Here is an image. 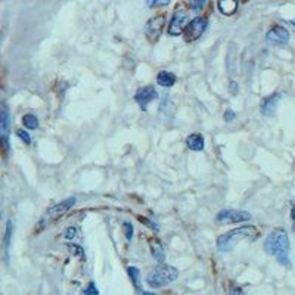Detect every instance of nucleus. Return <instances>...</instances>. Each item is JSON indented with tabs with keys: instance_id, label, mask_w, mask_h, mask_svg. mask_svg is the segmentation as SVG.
<instances>
[{
	"instance_id": "obj_1",
	"label": "nucleus",
	"mask_w": 295,
	"mask_h": 295,
	"mask_svg": "<svg viewBox=\"0 0 295 295\" xmlns=\"http://www.w3.org/2000/svg\"><path fill=\"white\" fill-rule=\"evenodd\" d=\"M264 249L273 255L282 266H291L290 260V237L284 229H276L264 240Z\"/></svg>"
},
{
	"instance_id": "obj_2",
	"label": "nucleus",
	"mask_w": 295,
	"mask_h": 295,
	"mask_svg": "<svg viewBox=\"0 0 295 295\" xmlns=\"http://www.w3.org/2000/svg\"><path fill=\"white\" fill-rule=\"evenodd\" d=\"M258 236V231L254 226H243V228H237L234 229L225 235H222L217 239V249L222 252H228L231 249H234L236 243L242 239H255Z\"/></svg>"
},
{
	"instance_id": "obj_3",
	"label": "nucleus",
	"mask_w": 295,
	"mask_h": 295,
	"mask_svg": "<svg viewBox=\"0 0 295 295\" xmlns=\"http://www.w3.org/2000/svg\"><path fill=\"white\" fill-rule=\"evenodd\" d=\"M178 278V270L173 266L160 263V266H157L146 278V282L152 287V288H161V287H167L170 284H173Z\"/></svg>"
},
{
	"instance_id": "obj_4",
	"label": "nucleus",
	"mask_w": 295,
	"mask_h": 295,
	"mask_svg": "<svg viewBox=\"0 0 295 295\" xmlns=\"http://www.w3.org/2000/svg\"><path fill=\"white\" fill-rule=\"evenodd\" d=\"M9 134H10V116L7 107L0 102V148L3 154L9 151Z\"/></svg>"
},
{
	"instance_id": "obj_5",
	"label": "nucleus",
	"mask_w": 295,
	"mask_h": 295,
	"mask_svg": "<svg viewBox=\"0 0 295 295\" xmlns=\"http://www.w3.org/2000/svg\"><path fill=\"white\" fill-rule=\"evenodd\" d=\"M166 25V15H157L154 18H151L146 24H145V37L151 42V43H157L163 34Z\"/></svg>"
},
{
	"instance_id": "obj_6",
	"label": "nucleus",
	"mask_w": 295,
	"mask_h": 295,
	"mask_svg": "<svg viewBox=\"0 0 295 295\" xmlns=\"http://www.w3.org/2000/svg\"><path fill=\"white\" fill-rule=\"evenodd\" d=\"M207 27H208V21H207L205 18H202V16L193 18V19L184 27V34H183L184 40H186L187 43H192V42L198 40V39L204 34V31L207 30Z\"/></svg>"
},
{
	"instance_id": "obj_7",
	"label": "nucleus",
	"mask_w": 295,
	"mask_h": 295,
	"mask_svg": "<svg viewBox=\"0 0 295 295\" xmlns=\"http://www.w3.org/2000/svg\"><path fill=\"white\" fill-rule=\"evenodd\" d=\"M251 219V214L242 210H222L216 216V223L219 225H234L248 222Z\"/></svg>"
},
{
	"instance_id": "obj_8",
	"label": "nucleus",
	"mask_w": 295,
	"mask_h": 295,
	"mask_svg": "<svg viewBox=\"0 0 295 295\" xmlns=\"http://www.w3.org/2000/svg\"><path fill=\"white\" fill-rule=\"evenodd\" d=\"M74 205H75V198H68V199H65V201H62V202H59V204H57V205L51 207V208L46 211L45 217H42V223H43V226H45L48 222H51V220H57L58 217L63 216V214H65L66 211H69Z\"/></svg>"
},
{
	"instance_id": "obj_9",
	"label": "nucleus",
	"mask_w": 295,
	"mask_h": 295,
	"mask_svg": "<svg viewBox=\"0 0 295 295\" xmlns=\"http://www.w3.org/2000/svg\"><path fill=\"white\" fill-rule=\"evenodd\" d=\"M266 42L272 46H285L290 42V31L282 25H273L266 34Z\"/></svg>"
},
{
	"instance_id": "obj_10",
	"label": "nucleus",
	"mask_w": 295,
	"mask_h": 295,
	"mask_svg": "<svg viewBox=\"0 0 295 295\" xmlns=\"http://www.w3.org/2000/svg\"><path fill=\"white\" fill-rule=\"evenodd\" d=\"M157 90L152 86H145L142 89H139L134 95V101L137 102V105L140 107L142 111H146V107L157 99Z\"/></svg>"
},
{
	"instance_id": "obj_11",
	"label": "nucleus",
	"mask_w": 295,
	"mask_h": 295,
	"mask_svg": "<svg viewBox=\"0 0 295 295\" xmlns=\"http://www.w3.org/2000/svg\"><path fill=\"white\" fill-rule=\"evenodd\" d=\"M187 21V12L184 9H177L172 16L170 25H169V34L170 36H180L183 33L184 24Z\"/></svg>"
},
{
	"instance_id": "obj_12",
	"label": "nucleus",
	"mask_w": 295,
	"mask_h": 295,
	"mask_svg": "<svg viewBox=\"0 0 295 295\" xmlns=\"http://www.w3.org/2000/svg\"><path fill=\"white\" fill-rule=\"evenodd\" d=\"M279 99H281V95L279 93H275L269 98H266L261 104V114L266 116V117H272L275 113H276V107L279 104Z\"/></svg>"
},
{
	"instance_id": "obj_13",
	"label": "nucleus",
	"mask_w": 295,
	"mask_h": 295,
	"mask_svg": "<svg viewBox=\"0 0 295 295\" xmlns=\"http://www.w3.org/2000/svg\"><path fill=\"white\" fill-rule=\"evenodd\" d=\"M237 4H239V0H217L219 10L226 16H231L235 13L237 10Z\"/></svg>"
},
{
	"instance_id": "obj_14",
	"label": "nucleus",
	"mask_w": 295,
	"mask_h": 295,
	"mask_svg": "<svg viewBox=\"0 0 295 295\" xmlns=\"http://www.w3.org/2000/svg\"><path fill=\"white\" fill-rule=\"evenodd\" d=\"M186 145H187V148H189L190 151H196V152H199V151H202V149H204L205 142H204V137H202L201 134L193 133V134H189V136H187V139H186Z\"/></svg>"
},
{
	"instance_id": "obj_15",
	"label": "nucleus",
	"mask_w": 295,
	"mask_h": 295,
	"mask_svg": "<svg viewBox=\"0 0 295 295\" xmlns=\"http://www.w3.org/2000/svg\"><path fill=\"white\" fill-rule=\"evenodd\" d=\"M149 245H151V251H152L154 258H155L158 263H164V260H166V252H164V248H163L161 242H160L158 239H151Z\"/></svg>"
},
{
	"instance_id": "obj_16",
	"label": "nucleus",
	"mask_w": 295,
	"mask_h": 295,
	"mask_svg": "<svg viewBox=\"0 0 295 295\" xmlns=\"http://www.w3.org/2000/svg\"><path fill=\"white\" fill-rule=\"evenodd\" d=\"M157 83L163 87H172L176 83V75L169 71H161L157 75Z\"/></svg>"
},
{
	"instance_id": "obj_17",
	"label": "nucleus",
	"mask_w": 295,
	"mask_h": 295,
	"mask_svg": "<svg viewBox=\"0 0 295 295\" xmlns=\"http://www.w3.org/2000/svg\"><path fill=\"white\" fill-rule=\"evenodd\" d=\"M127 272H128V275H130V278H131L134 287L137 288V291L142 293L143 288H142V282H140V272H139V269H136V267H128Z\"/></svg>"
},
{
	"instance_id": "obj_18",
	"label": "nucleus",
	"mask_w": 295,
	"mask_h": 295,
	"mask_svg": "<svg viewBox=\"0 0 295 295\" xmlns=\"http://www.w3.org/2000/svg\"><path fill=\"white\" fill-rule=\"evenodd\" d=\"M22 124L27 130H36L39 127V119L34 114H27L22 117Z\"/></svg>"
},
{
	"instance_id": "obj_19",
	"label": "nucleus",
	"mask_w": 295,
	"mask_h": 295,
	"mask_svg": "<svg viewBox=\"0 0 295 295\" xmlns=\"http://www.w3.org/2000/svg\"><path fill=\"white\" fill-rule=\"evenodd\" d=\"M12 231H13V225H12V222L9 220V222L6 223V234H4V248H6V252L9 251V246H10Z\"/></svg>"
},
{
	"instance_id": "obj_20",
	"label": "nucleus",
	"mask_w": 295,
	"mask_h": 295,
	"mask_svg": "<svg viewBox=\"0 0 295 295\" xmlns=\"http://www.w3.org/2000/svg\"><path fill=\"white\" fill-rule=\"evenodd\" d=\"M207 0H187V4L192 10H201L205 6Z\"/></svg>"
},
{
	"instance_id": "obj_21",
	"label": "nucleus",
	"mask_w": 295,
	"mask_h": 295,
	"mask_svg": "<svg viewBox=\"0 0 295 295\" xmlns=\"http://www.w3.org/2000/svg\"><path fill=\"white\" fill-rule=\"evenodd\" d=\"M16 136H18L25 145H30V143H31V136L28 134V131H25V130H22V128H18V130H16Z\"/></svg>"
},
{
	"instance_id": "obj_22",
	"label": "nucleus",
	"mask_w": 295,
	"mask_h": 295,
	"mask_svg": "<svg viewBox=\"0 0 295 295\" xmlns=\"http://www.w3.org/2000/svg\"><path fill=\"white\" fill-rule=\"evenodd\" d=\"M68 248H69V251H71V254H72L74 257H84V249H83L81 246H78V245H75V243H69Z\"/></svg>"
},
{
	"instance_id": "obj_23",
	"label": "nucleus",
	"mask_w": 295,
	"mask_h": 295,
	"mask_svg": "<svg viewBox=\"0 0 295 295\" xmlns=\"http://www.w3.org/2000/svg\"><path fill=\"white\" fill-rule=\"evenodd\" d=\"M172 0H148V6L149 7H163V6H169Z\"/></svg>"
},
{
	"instance_id": "obj_24",
	"label": "nucleus",
	"mask_w": 295,
	"mask_h": 295,
	"mask_svg": "<svg viewBox=\"0 0 295 295\" xmlns=\"http://www.w3.org/2000/svg\"><path fill=\"white\" fill-rule=\"evenodd\" d=\"M124 229H125V236H127V240H131V237H133V226H131V223H124Z\"/></svg>"
},
{
	"instance_id": "obj_25",
	"label": "nucleus",
	"mask_w": 295,
	"mask_h": 295,
	"mask_svg": "<svg viewBox=\"0 0 295 295\" xmlns=\"http://www.w3.org/2000/svg\"><path fill=\"white\" fill-rule=\"evenodd\" d=\"M75 234H77V229H75V228H68V229L65 231L63 236H65V239L71 240V239H72V237L75 236Z\"/></svg>"
},
{
	"instance_id": "obj_26",
	"label": "nucleus",
	"mask_w": 295,
	"mask_h": 295,
	"mask_svg": "<svg viewBox=\"0 0 295 295\" xmlns=\"http://www.w3.org/2000/svg\"><path fill=\"white\" fill-rule=\"evenodd\" d=\"M84 294H86V295H89V294L98 295V294H99V291L96 290V287H95V284H90V285H89V288H87V291H86Z\"/></svg>"
},
{
	"instance_id": "obj_27",
	"label": "nucleus",
	"mask_w": 295,
	"mask_h": 295,
	"mask_svg": "<svg viewBox=\"0 0 295 295\" xmlns=\"http://www.w3.org/2000/svg\"><path fill=\"white\" fill-rule=\"evenodd\" d=\"M235 113L232 111V110H228L226 113H225V119L226 121H232V119H235Z\"/></svg>"
},
{
	"instance_id": "obj_28",
	"label": "nucleus",
	"mask_w": 295,
	"mask_h": 295,
	"mask_svg": "<svg viewBox=\"0 0 295 295\" xmlns=\"http://www.w3.org/2000/svg\"><path fill=\"white\" fill-rule=\"evenodd\" d=\"M139 219H140V220H142V222H143V223H145L146 226H149V228H152L154 231H158V226H157V225H154V223H152L151 220L148 222V220H145V217H139Z\"/></svg>"
},
{
	"instance_id": "obj_29",
	"label": "nucleus",
	"mask_w": 295,
	"mask_h": 295,
	"mask_svg": "<svg viewBox=\"0 0 295 295\" xmlns=\"http://www.w3.org/2000/svg\"><path fill=\"white\" fill-rule=\"evenodd\" d=\"M231 295H246L240 288H232L231 290Z\"/></svg>"
},
{
	"instance_id": "obj_30",
	"label": "nucleus",
	"mask_w": 295,
	"mask_h": 295,
	"mask_svg": "<svg viewBox=\"0 0 295 295\" xmlns=\"http://www.w3.org/2000/svg\"><path fill=\"white\" fill-rule=\"evenodd\" d=\"M291 219H293V226H294L295 231V205L293 207V210H291Z\"/></svg>"
},
{
	"instance_id": "obj_31",
	"label": "nucleus",
	"mask_w": 295,
	"mask_h": 295,
	"mask_svg": "<svg viewBox=\"0 0 295 295\" xmlns=\"http://www.w3.org/2000/svg\"><path fill=\"white\" fill-rule=\"evenodd\" d=\"M140 295H157V294H154V293H145V291H142V293H140Z\"/></svg>"
},
{
	"instance_id": "obj_32",
	"label": "nucleus",
	"mask_w": 295,
	"mask_h": 295,
	"mask_svg": "<svg viewBox=\"0 0 295 295\" xmlns=\"http://www.w3.org/2000/svg\"><path fill=\"white\" fill-rule=\"evenodd\" d=\"M291 24H293V25H294V27H295V18H294V19H293V21H291Z\"/></svg>"
}]
</instances>
